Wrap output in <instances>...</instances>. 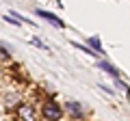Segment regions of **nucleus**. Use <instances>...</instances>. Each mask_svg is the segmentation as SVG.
I'll return each mask as SVG.
<instances>
[{
	"instance_id": "obj_5",
	"label": "nucleus",
	"mask_w": 130,
	"mask_h": 121,
	"mask_svg": "<svg viewBox=\"0 0 130 121\" xmlns=\"http://www.w3.org/2000/svg\"><path fill=\"white\" fill-rule=\"evenodd\" d=\"M98 65L102 67V69H106V74H111V76H113L115 80H119V71H117V69H115L113 65H108V63H104V61H102V63H98Z\"/></svg>"
},
{
	"instance_id": "obj_1",
	"label": "nucleus",
	"mask_w": 130,
	"mask_h": 121,
	"mask_svg": "<svg viewBox=\"0 0 130 121\" xmlns=\"http://www.w3.org/2000/svg\"><path fill=\"white\" fill-rule=\"evenodd\" d=\"M41 115H43V119H48V121H59L61 115H63V108H61V104H56V102H43Z\"/></svg>"
},
{
	"instance_id": "obj_3",
	"label": "nucleus",
	"mask_w": 130,
	"mask_h": 121,
	"mask_svg": "<svg viewBox=\"0 0 130 121\" xmlns=\"http://www.w3.org/2000/svg\"><path fill=\"white\" fill-rule=\"evenodd\" d=\"M37 15L39 17H43L46 22H50L52 26H56V28H65V24H63V19H59L54 13H50V11H43V9H37Z\"/></svg>"
},
{
	"instance_id": "obj_4",
	"label": "nucleus",
	"mask_w": 130,
	"mask_h": 121,
	"mask_svg": "<svg viewBox=\"0 0 130 121\" xmlns=\"http://www.w3.org/2000/svg\"><path fill=\"white\" fill-rule=\"evenodd\" d=\"M65 110L72 112V117H83V106L78 102H67L65 104Z\"/></svg>"
},
{
	"instance_id": "obj_6",
	"label": "nucleus",
	"mask_w": 130,
	"mask_h": 121,
	"mask_svg": "<svg viewBox=\"0 0 130 121\" xmlns=\"http://www.w3.org/2000/svg\"><path fill=\"white\" fill-rule=\"evenodd\" d=\"M89 46H91L98 54H104V50H102V46H100V39L98 37H89Z\"/></svg>"
},
{
	"instance_id": "obj_2",
	"label": "nucleus",
	"mask_w": 130,
	"mask_h": 121,
	"mask_svg": "<svg viewBox=\"0 0 130 121\" xmlns=\"http://www.w3.org/2000/svg\"><path fill=\"white\" fill-rule=\"evenodd\" d=\"M18 117H20V121H37V110H35L32 104H20Z\"/></svg>"
}]
</instances>
